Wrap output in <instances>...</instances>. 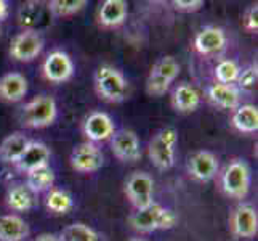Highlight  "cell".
I'll use <instances>...</instances> for the list:
<instances>
[{
	"mask_svg": "<svg viewBox=\"0 0 258 241\" xmlns=\"http://www.w3.org/2000/svg\"><path fill=\"white\" fill-rule=\"evenodd\" d=\"M128 222L132 228H135L137 231L149 233V231H156V230L173 228L178 224V216L172 209H167L161 206V204L153 203L151 206L132 214Z\"/></svg>",
	"mask_w": 258,
	"mask_h": 241,
	"instance_id": "6da1fadb",
	"label": "cell"
},
{
	"mask_svg": "<svg viewBox=\"0 0 258 241\" xmlns=\"http://www.w3.org/2000/svg\"><path fill=\"white\" fill-rule=\"evenodd\" d=\"M95 87L103 100L109 103H119L127 98L128 84L123 74L114 66L103 65L95 73Z\"/></svg>",
	"mask_w": 258,
	"mask_h": 241,
	"instance_id": "7a4b0ae2",
	"label": "cell"
},
{
	"mask_svg": "<svg viewBox=\"0 0 258 241\" xmlns=\"http://www.w3.org/2000/svg\"><path fill=\"white\" fill-rule=\"evenodd\" d=\"M178 143V132L173 127H165L159 130L151 138L148 147V156L157 169L168 171L175 164V151Z\"/></svg>",
	"mask_w": 258,
	"mask_h": 241,
	"instance_id": "3957f363",
	"label": "cell"
},
{
	"mask_svg": "<svg viewBox=\"0 0 258 241\" xmlns=\"http://www.w3.org/2000/svg\"><path fill=\"white\" fill-rule=\"evenodd\" d=\"M58 118V105L55 98L48 95H39L24 105L21 113V122L31 129H43L51 126Z\"/></svg>",
	"mask_w": 258,
	"mask_h": 241,
	"instance_id": "277c9868",
	"label": "cell"
},
{
	"mask_svg": "<svg viewBox=\"0 0 258 241\" xmlns=\"http://www.w3.org/2000/svg\"><path fill=\"white\" fill-rule=\"evenodd\" d=\"M180 74V65L178 61L167 55L159 58L151 68L148 79H146V92L151 97H162L173 80Z\"/></svg>",
	"mask_w": 258,
	"mask_h": 241,
	"instance_id": "5b68a950",
	"label": "cell"
},
{
	"mask_svg": "<svg viewBox=\"0 0 258 241\" xmlns=\"http://www.w3.org/2000/svg\"><path fill=\"white\" fill-rule=\"evenodd\" d=\"M221 188L231 198L242 200L250 190V167L244 159H234L221 177Z\"/></svg>",
	"mask_w": 258,
	"mask_h": 241,
	"instance_id": "8992f818",
	"label": "cell"
},
{
	"mask_svg": "<svg viewBox=\"0 0 258 241\" xmlns=\"http://www.w3.org/2000/svg\"><path fill=\"white\" fill-rule=\"evenodd\" d=\"M125 195L137 211L151 206L154 196V180L146 172H133L125 182Z\"/></svg>",
	"mask_w": 258,
	"mask_h": 241,
	"instance_id": "52a82bcc",
	"label": "cell"
},
{
	"mask_svg": "<svg viewBox=\"0 0 258 241\" xmlns=\"http://www.w3.org/2000/svg\"><path fill=\"white\" fill-rule=\"evenodd\" d=\"M71 167L77 172L82 174H90L100 171L104 164V156L101 153V150L98 148L95 143L85 141L74 147V150L71 151Z\"/></svg>",
	"mask_w": 258,
	"mask_h": 241,
	"instance_id": "ba28073f",
	"label": "cell"
},
{
	"mask_svg": "<svg viewBox=\"0 0 258 241\" xmlns=\"http://www.w3.org/2000/svg\"><path fill=\"white\" fill-rule=\"evenodd\" d=\"M43 49V40L40 34L34 29H26L15 35L10 43V55L18 61H32L40 55Z\"/></svg>",
	"mask_w": 258,
	"mask_h": 241,
	"instance_id": "9c48e42d",
	"label": "cell"
},
{
	"mask_svg": "<svg viewBox=\"0 0 258 241\" xmlns=\"http://www.w3.org/2000/svg\"><path fill=\"white\" fill-rule=\"evenodd\" d=\"M111 150L114 156L122 163H135L141 156L140 140L133 130L123 129L115 132L111 138Z\"/></svg>",
	"mask_w": 258,
	"mask_h": 241,
	"instance_id": "30bf717a",
	"label": "cell"
},
{
	"mask_svg": "<svg viewBox=\"0 0 258 241\" xmlns=\"http://www.w3.org/2000/svg\"><path fill=\"white\" fill-rule=\"evenodd\" d=\"M74 73V63L68 53L55 50L51 52L50 55L43 61V74L50 80V82L55 84H63L66 80L71 79Z\"/></svg>",
	"mask_w": 258,
	"mask_h": 241,
	"instance_id": "8fae6325",
	"label": "cell"
},
{
	"mask_svg": "<svg viewBox=\"0 0 258 241\" xmlns=\"http://www.w3.org/2000/svg\"><path fill=\"white\" fill-rule=\"evenodd\" d=\"M82 130L90 143H96V141H106L112 138L115 133V126L109 114L103 111H95L88 114V118L84 121Z\"/></svg>",
	"mask_w": 258,
	"mask_h": 241,
	"instance_id": "7c38bea8",
	"label": "cell"
},
{
	"mask_svg": "<svg viewBox=\"0 0 258 241\" xmlns=\"http://www.w3.org/2000/svg\"><path fill=\"white\" fill-rule=\"evenodd\" d=\"M231 231L237 238H253L258 233V214L250 204H241L231 216Z\"/></svg>",
	"mask_w": 258,
	"mask_h": 241,
	"instance_id": "4fadbf2b",
	"label": "cell"
},
{
	"mask_svg": "<svg viewBox=\"0 0 258 241\" xmlns=\"http://www.w3.org/2000/svg\"><path fill=\"white\" fill-rule=\"evenodd\" d=\"M188 171L198 182H209L218 172V158L212 151L201 150L189 158Z\"/></svg>",
	"mask_w": 258,
	"mask_h": 241,
	"instance_id": "5bb4252c",
	"label": "cell"
},
{
	"mask_svg": "<svg viewBox=\"0 0 258 241\" xmlns=\"http://www.w3.org/2000/svg\"><path fill=\"white\" fill-rule=\"evenodd\" d=\"M225 45L226 35L223 29L217 28V26H207V28L201 29L194 37V49L201 55H213V53L223 50Z\"/></svg>",
	"mask_w": 258,
	"mask_h": 241,
	"instance_id": "9a60e30c",
	"label": "cell"
},
{
	"mask_svg": "<svg viewBox=\"0 0 258 241\" xmlns=\"http://www.w3.org/2000/svg\"><path fill=\"white\" fill-rule=\"evenodd\" d=\"M50 161V148L42 143V141H29L28 148L23 153V156L16 161V169L24 174H28L34 169H37L40 166L48 164Z\"/></svg>",
	"mask_w": 258,
	"mask_h": 241,
	"instance_id": "2e32d148",
	"label": "cell"
},
{
	"mask_svg": "<svg viewBox=\"0 0 258 241\" xmlns=\"http://www.w3.org/2000/svg\"><path fill=\"white\" fill-rule=\"evenodd\" d=\"M128 4L125 0H104L98 10V21L103 28H117L127 20Z\"/></svg>",
	"mask_w": 258,
	"mask_h": 241,
	"instance_id": "e0dca14e",
	"label": "cell"
},
{
	"mask_svg": "<svg viewBox=\"0 0 258 241\" xmlns=\"http://www.w3.org/2000/svg\"><path fill=\"white\" fill-rule=\"evenodd\" d=\"M28 92V80L20 73H8L0 79V100L16 103Z\"/></svg>",
	"mask_w": 258,
	"mask_h": 241,
	"instance_id": "ac0fdd59",
	"label": "cell"
},
{
	"mask_svg": "<svg viewBox=\"0 0 258 241\" xmlns=\"http://www.w3.org/2000/svg\"><path fill=\"white\" fill-rule=\"evenodd\" d=\"M7 204L10 209L18 212L31 211L37 206V195L26 183H16L7 191Z\"/></svg>",
	"mask_w": 258,
	"mask_h": 241,
	"instance_id": "d6986e66",
	"label": "cell"
},
{
	"mask_svg": "<svg viewBox=\"0 0 258 241\" xmlns=\"http://www.w3.org/2000/svg\"><path fill=\"white\" fill-rule=\"evenodd\" d=\"M29 236V225L16 214L0 216V241H23Z\"/></svg>",
	"mask_w": 258,
	"mask_h": 241,
	"instance_id": "ffe728a7",
	"label": "cell"
},
{
	"mask_svg": "<svg viewBox=\"0 0 258 241\" xmlns=\"http://www.w3.org/2000/svg\"><path fill=\"white\" fill-rule=\"evenodd\" d=\"M207 95L213 105H217L223 110H236L239 106V102H241L239 88L234 85L212 84L207 90Z\"/></svg>",
	"mask_w": 258,
	"mask_h": 241,
	"instance_id": "44dd1931",
	"label": "cell"
},
{
	"mask_svg": "<svg viewBox=\"0 0 258 241\" xmlns=\"http://www.w3.org/2000/svg\"><path fill=\"white\" fill-rule=\"evenodd\" d=\"M29 145V138L23 132H13L8 137H5L0 143V159L4 163L16 164V161L23 156Z\"/></svg>",
	"mask_w": 258,
	"mask_h": 241,
	"instance_id": "7402d4cb",
	"label": "cell"
},
{
	"mask_svg": "<svg viewBox=\"0 0 258 241\" xmlns=\"http://www.w3.org/2000/svg\"><path fill=\"white\" fill-rule=\"evenodd\" d=\"M172 105L180 113H192L201 105V93L191 84H181L175 88L172 97Z\"/></svg>",
	"mask_w": 258,
	"mask_h": 241,
	"instance_id": "603a6c76",
	"label": "cell"
},
{
	"mask_svg": "<svg viewBox=\"0 0 258 241\" xmlns=\"http://www.w3.org/2000/svg\"><path fill=\"white\" fill-rule=\"evenodd\" d=\"M231 122L239 132L255 133L258 130V108L255 105H239Z\"/></svg>",
	"mask_w": 258,
	"mask_h": 241,
	"instance_id": "cb8c5ba5",
	"label": "cell"
},
{
	"mask_svg": "<svg viewBox=\"0 0 258 241\" xmlns=\"http://www.w3.org/2000/svg\"><path fill=\"white\" fill-rule=\"evenodd\" d=\"M26 185H28L35 195L50 191L53 190V185H55V172H53L50 164L40 166L26 174Z\"/></svg>",
	"mask_w": 258,
	"mask_h": 241,
	"instance_id": "d4e9b609",
	"label": "cell"
},
{
	"mask_svg": "<svg viewBox=\"0 0 258 241\" xmlns=\"http://www.w3.org/2000/svg\"><path fill=\"white\" fill-rule=\"evenodd\" d=\"M61 241H101L100 235L82 222H76V224L68 225L63 233L59 236Z\"/></svg>",
	"mask_w": 258,
	"mask_h": 241,
	"instance_id": "484cf974",
	"label": "cell"
},
{
	"mask_svg": "<svg viewBox=\"0 0 258 241\" xmlns=\"http://www.w3.org/2000/svg\"><path fill=\"white\" fill-rule=\"evenodd\" d=\"M74 206L73 196L63 190H50L47 195V208L55 214H68Z\"/></svg>",
	"mask_w": 258,
	"mask_h": 241,
	"instance_id": "4316f807",
	"label": "cell"
},
{
	"mask_svg": "<svg viewBox=\"0 0 258 241\" xmlns=\"http://www.w3.org/2000/svg\"><path fill=\"white\" fill-rule=\"evenodd\" d=\"M239 73H241V68L234 60H221L215 66V77L218 84L233 85L239 77Z\"/></svg>",
	"mask_w": 258,
	"mask_h": 241,
	"instance_id": "83f0119b",
	"label": "cell"
},
{
	"mask_svg": "<svg viewBox=\"0 0 258 241\" xmlns=\"http://www.w3.org/2000/svg\"><path fill=\"white\" fill-rule=\"evenodd\" d=\"M87 5V0H53L48 4V8L56 16H71L81 12Z\"/></svg>",
	"mask_w": 258,
	"mask_h": 241,
	"instance_id": "f1b7e54d",
	"label": "cell"
},
{
	"mask_svg": "<svg viewBox=\"0 0 258 241\" xmlns=\"http://www.w3.org/2000/svg\"><path fill=\"white\" fill-rule=\"evenodd\" d=\"M236 82H237V88H242V90H253L258 82L256 66H248L245 69H241Z\"/></svg>",
	"mask_w": 258,
	"mask_h": 241,
	"instance_id": "f546056e",
	"label": "cell"
},
{
	"mask_svg": "<svg viewBox=\"0 0 258 241\" xmlns=\"http://www.w3.org/2000/svg\"><path fill=\"white\" fill-rule=\"evenodd\" d=\"M244 28L248 32L258 31V5H252L247 8L244 15Z\"/></svg>",
	"mask_w": 258,
	"mask_h": 241,
	"instance_id": "4dcf8cb0",
	"label": "cell"
},
{
	"mask_svg": "<svg viewBox=\"0 0 258 241\" xmlns=\"http://www.w3.org/2000/svg\"><path fill=\"white\" fill-rule=\"evenodd\" d=\"M37 16H39V5H35V4H26V5H23L21 12H20L21 24L29 26V24H32V21Z\"/></svg>",
	"mask_w": 258,
	"mask_h": 241,
	"instance_id": "1f68e13d",
	"label": "cell"
},
{
	"mask_svg": "<svg viewBox=\"0 0 258 241\" xmlns=\"http://www.w3.org/2000/svg\"><path fill=\"white\" fill-rule=\"evenodd\" d=\"M173 7L178 12H184V13H191V12H198L204 7V0H175Z\"/></svg>",
	"mask_w": 258,
	"mask_h": 241,
	"instance_id": "d6a6232c",
	"label": "cell"
},
{
	"mask_svg": "<svg viewBox=\"0 0 258 241\" xmlns=\"http://www.w3.org/2000/svg\"><path fill=\"white\" fill-rule=\"evenodd\" d=\"M34 241H61V239H59V236L53 235V233H42V235H39L37 238H35Z\"/></svg>",
	"mask_w": 258,
	"mask_h": 241,
	"instance_id": "836d02e7",
	"label": "cell"
},
{
	"mask_svg": "<svg viewBox=\"0 0 258 241\" xmlns=\"http://www.w3.org/2000/svg\"><path fill=\"white\" fill-rule=\"evenodd\" d=\"M8 15V4L5 0H0V21H4Z\"/></svg>",
	"mask_w": 258,
	"mask_h": 241,
	"instance_id": "e575fe53",
	"label": "cell"
},
{
	"mask_svg": "<svg viewBox=\"0 0 258 241\" xmlns=\"http://www.w3.org/2000/svg\"><path fill=\"white\" fill-rule=\"evenodd\" d=\"M130 241H145V239H130Z\"/></svg>",
	"mask_w": 258,
	"mask_h": 241,
	"instance_id": "d590c367",
	"label": "cell"
},
{
	"mask_svg": "<svg viewBox=\"0 0 258 241\" xmlns=\"http://www.w3.org/2000/svg\"><path fill=\"white\" fill-rule=\"evenodd\" d=\"M0 31H2V29H0Z\"/></svg>",
	"mask_w": 258,
	"mask_h": 241,
	"instance_id": "8d00e7d4",
	"label": "cell"
}]
</instances>
